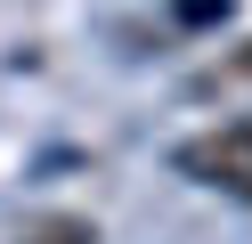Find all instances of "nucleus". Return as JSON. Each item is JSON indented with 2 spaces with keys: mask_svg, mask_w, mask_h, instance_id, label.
<instances>
[{
  "mask_svg": "<svg viewBox=\"0 0 252 244\" xmlns=\"http://www.w3.org/2000/svg\"><path fill=\"white\" fill-rule=\"evenodd\" d=\"M171 163H179V179H195V187L252 204V122H212V130H195V139L171 146Z\"/></svg>",
  "mask_w": 252,
  "mask_h": 244,
  "instance_id": "obj_1",
  "label": "nucleus"
},
{
  "mask_svg": "<svg viewBox=\"0 0 252 244\" xmlns=\"http://www.w3.org/2000/svg\"><path fill=\"white\" fill-rule=\"evenodd\" d=\"M187 106H212L220 122H252V41H228L203 73H187Z\"/></svg>",
  "mask_w": 252,
  "mask_h": 244,
  "instance_id": "obj_2",
  "label": "nucleus"
},
{
  "mask_svg": "<svg viewBox=\"0 0 252 244\" xmlns=\"http://www.w3.org/2000/svg\"><path fill=\"white\" fill-rule=\"evenodd\" d=\"M17 244H98V220H82V211H33L17 228Z\"/></svg>",
  "mask_w": 252,
  "mask_h": 244,
  "instance_id": "obj_3",
  "label": "nucleus"
}]
</instances>
